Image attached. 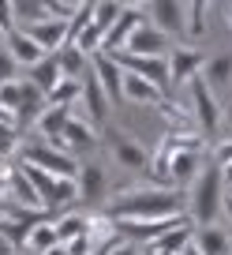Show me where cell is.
I'll use <instances>...</instances> for the list:
<instances>
[{"instance_id":"d590c367","label":"cell","mask_w":232,"mask_h":255,"mask_svg":"<svg viewBox=\"0 0 232 255\" xmlns=\"http://www.w3.org/2000/svg\"><path fill=\"white\" fill-rule=\"evenodd\" d=\"M15 72H19L15 56H11L8 49H4V45H0V87H4V83H15V79H19Z\"/></svg>"},{"instance_id":"b9f144b4","label":"cell","mask_w":232,"mask_h":255,"mask_svg":"<svg viewBox=\"0 0 232 255\" xmlns=\"http://www.w3.org/2000/svg\"><path fill=\"white\" fill-rule=\"evenodd\" d=\"M221 180H225V188H232V165H229V169H221Z\"/></svg>"},{"instance_id":"4dcf8cb0","label":"cell","mask_w":232,"mask_h":255,"mask_svg":"<svg viewBox=\"0 0 232 255\" xmlns=\"http://www.w3.org/2000/svg\"><path fill=\"white\" fill-rule=\"evenodd\" d=\"M49 248H56V222H53V218H49V222H38L30 229V237H26V252L45 255Z\"/></svg>"},{"instance_id":"4316f807","label":"cell","mask_w":232,"mask_h":255,"mask_svg":"<svg viewBox=\"0 0 232 255\" xmlns=\"http://www.w3.org/2000/svg\"><path fill=\"white\" fill-rule=\"evenodd\" d=\"M11 11H15V30H26L49 19V4L41 0H11Z\"/></svg>"},{"instance_id":"277c9868","label":"cell","mask_w":232,"mask_h":255,"mask_svg":"<svg viewBox=\"0 0 232 255\" xmlns=\"http://www.w3.org/2000/svg\"><path fill=\"white\" fill-rule=\"evenodd\" d=\"M187 214H168V218H131V222H112L116 225V237L128 240V244H146L150 248L154 240H161L168 229L184 225Z\"/></svg>"},{"instance_id":"ac0fdd59","label":"cell","mask_w":232,"mask_h":255,"mask_svg":"<svg viewBox=\"0 0 232 255\" xmlns=\"http://www.w3.org/2000/svg\"><path fill=\"white\" fill-rule=\"evenodd\" d=\"M75 184H79V199L82 203H101L105 195H109V180H105L101 165H79Z\"/></svg>"},{"instance_id":"c3c4849f","label":"cell","mask_w":232,"mask_h":255,"mask_svg":"<svg viewBox=\"0 0 232 255\" xmlns=\"http://www.w3.org/2000/svg\"><path fill=\"white\" fill-rule=\"evenodd\" d=\"M229 195H232V188H229Z\"/></svg>"},{"instance_id":"7dc6e473","label":"cell","mask_w":232,"mask_h":255,"mask_svg":"<svg viewBox=\"0 0 232 255\" xmlns=\"http://www.w3.org/2000/svg\"><path fill=\"white\" fill-rule=\"evenodd\" d=\"M229 120H232V105H229Z\"/></svg>"},{"instance_id":"ab89813d","label":"cell","mask_w":232,"mask_h":255,"mask_svg":"<svg viewBox=\"0 0 232 255\" xmlns=\"http://www.w3.org/2000/svg\"><path fill=\"white\" fill-rule=\"evenodd\" d=\"M0 255H19V248L11 244V240H4V237H0Z\"/></svg>"},{"instance_id":"cb8c5ba5","label":"cell","mask_w":232,"mask_h":255,"mask_svg":"<svg viewBox=\"0 0 232 255\" xmlns=\"http://www.w3.org/2000/svg\"><path fill=\"white\" fill-rule=\"evenodd\" d=\"M195 248H199L202 255H229L232 252V240L229 233L221 229V225H206V229H195Z\"/></svg>"},{"instance_id":"6da1fadb","label":"cell","mask_w":232,"mask_h":255,"mask_svg":"<svg viewBox=\"0 0 232 255\" xmlns=\"http://www.w3.org/2000/svg\"><path fill=\"white\" fill-rule=\"evenodd\" d=\"M105 214L112 222H131V218H168V214H187L184 199L176 188H157V184H128L109 199Z\"/></svg>"},{"instance_id":"8992f818","label":"cell","mask_w":232,"mask_h":255,"mask_svg":"<svg viewBox=\"0 0 232 255\" xmlns=\"http://www.w3.org/2000/svg\"><path fill=\"white\" fill-rule=\"evenodd\" d=\"M109 154H112V161L116 165H124V169H131V173H150V161H154V154L146 150V143H139V139H131L128 131H109Z\"/></svg>"},{"instance_id":"60d3db41","label":"cell","mask_w":232,"mask_h":255,"mask_svg":"<svg viewBox=\"0 0 232 255\" xmlns=\"http://www.w3.org/2000/svg\"><path fill=\"white\" fill-rule=\"evenodd\" d=\"M45 255H72V252H68V248H64V244H56V248H49V252H45Z\"/></svg>"},{"instance_id":"ffe728a7","label":"cell","mask_w":232,"mask_h":255,"mask_svg":"<svg viewBox=\"0 0 232 255\" xmlns=\"http://www.w3.org/2000/svg\"><path fill=\"white\" fill-rule=\"evenodd\" d=\"M4 49L15 56V64H26V68H34V64H41V60L49 56L45 49H41L34 38H26L23 30H11L8 38H4Z\"/></svg>"},{"instance_id":"7c38bea8","label":"cell","mask_w":232,"mask_h":255,"mask_svg":"<svg viewBox=\"0 0 232 255\" xmlns=\"http://www.w3.org/2000/svg\"><path fill=\"white\" fill-rule=\"evenodd\" d=\"M202 150H180L172 154V161H168V188H191L195 176L202 173Z\"/></svg>"},{"instance_id":"d6986e66","label":"cell","mask_w":232,"mask_h":255,"mask_svg":"<svg viewBox=\"0 0 232 255\" xmlns=\"http://www.w3.org/2000/svg\"><path fill=\"white\" fill-rule=\"evenodd\" d=\"M68 120H72V109H64V105H45L34 128L41 131V139H45L49 146H56L60 135H64V128H68Z\"/></svg>"},{"instance_id":"2e32d148","label":"cell","mask_w":232,"mask_h":255,"mask_svg":"<svg viewBox=\"0 0 232 255\" xmlns=\"http://www.w3.org/2000/svg\"><path fill=\"white\" fill-rule=\"evenodd\" d=\"M23 34H26V38H34L49 56H56L60 49L68 45V23H56V19H45V23H38V26H26Z\"/></svg>"},{"instance_id":"bcb514c9","label":"cell","mask_w":232,"mask_h":255,"mask_svg":"<svg viewBox=\"0 0 232 255\" xmlns=\"http://www.w3.org/2000/svg\"><path fill=\"white\" fill-rule=\"evenodd\" d=\"M0 45H4V30H0Z\"/></svg>"},{"instance_id":"7a4b0ae2","label":"cell","mask_w":232,"mask_h":255,"mask_svg":"<svg viewBox=\"0 0 232 255\" xmlns=\"http://www.w3.org/2000/svg\"><path fill=\"white\" fill-rule=\"evenodd\" d=\"M221 214H225V180H221V169L214 161H206L191 184V195H187V222L195 229H206V225H217Z\"/></svg>"},{"instance_id":"44dd1931","label":"cell","mask_w":232,"mask_h":255,"mask_svg":"<svg viewBox=\"0 0 232 255\" xmlns=\"http://www.w3.org/2000/svg\"><path fill=\"white\" fill-rule=\"evenodd\" d=\"M195 240V225L191 222H184V225H176V229H168L161 240H154L146 252H154V255H180L187 244Z\"/></svg>"},{"instance_id":"f546056e","label":"cell","mask_w":232,"mask_h":255,"mask_svg":"<svg viewBox=\"0 0 232 255\" xmlns=\"http://www.w3.org/2000/svg\"><path fill=\"white\" fill-rule=\"evenodd\" d=\"M86 237V214H60L56 218V244H75Z\"/></svg>"},{"instance_id":"7402d4cb","label":"cell","mask_w":232,"mask_h":255,"mask_svg":"<svg viewBox=\"0 0 232 255\" xmlns=\"http://www.w3.org/2000/svg\"><path fill=\"white\" fill-rule=\"evenodd\" d=\"M154 109L165 117V124H168V131H199L195 128V117H191V109H184V105H176V98L172 94H165Z\"/></svg>"},{"instance_id":"484cf974","label":"cell","mask_w":232,"mask_h":255,"mask_svg":"<svg viewBox=\"0 0 232 255\" xmlns=\"http://www.w3.org/2000/svg\"><path fill=\"white\" fill-rule=\"evenodd\" d=\"M26 79H30L34 87H38L41 94L49 98V94L56 90V83L64 79V72H60V60H56V56H45L41 64H34V68H30V75H26Z\"/></svg>"},{"instance_id":"74e56055","label":"cell","mask_w":232,"mask_h":255,"mask_svg":"<svg viewBox=\"0 0 232 255\" xmlns=\"http://www.w3.org/2000/svg\"><path fill=\"white\" fill-rule=\"evenodd\" d=\"M0 30H4V38L15 30V11H11V0H0Z\"/></svg>"},{"instance_id":"9a60e30c","label":"cell","mask_w":232,"mask_h":255,"mask_svg":"<svg viewBox=\"0 0 232 255\" xmlns=\"http://www.w3.org/2000/svg\"><path fill=\"white\" fill-rule=\"evenodd\" d=\"M8 203L11 207H26V210H45L38 188L30 184V176L23 169H8Z\"/></svg>"},{"instance_id":"4fadbf2b","label":"cell","mask_w":232,"mask_h":255,"mask_svg":"<svg viewBox=\"0 0 232 255\" xmlns=\"http://www.w3.org/2000/svg\"><path fill=\"white\" fill-rule=\"evenodd\" d=\"M124 53H131V56H168V38L157 30V26H150V19H146V23L131 34V41H128Z\"/></svg>"},{"instance_id":"83f0119b","label":"cell","mask_w":232,"mask_h":255,"mask_svg":"<svg viewBox=\"0 0 232 255\" xmlns=\"http://www.w3.org/2000/svg\"><path fill=\"white\" fill-rule=\"evenodd\" d=\"M56 60H60V72H64V79H79V83H82V72H86L90 56L82 53L79 45H72V41H68V45L56 53Z\"/></svg>"},{"instance_id":"8fae6325","label":"cell","mask_w":232,"mask_h":255,"mask_svg":"<svg viewBox=\"0 0 232 255\" xmlns=\"http://www.w3.org/2000/svg\"><path fill=\"white\" fill-rule=\"evenodd\" d=\"M202 68H206V56H202L195 45H176V49H168V79H172V87L191 83L195 75H202Z\"/></svg>"},{"instance_id":"52a82bcc","label":"cell","mask_w":232,"mask_h":255,"mask_svg":"<svg viewBox=\"0 0 232 255\" xmlns=\"http://www.w3.org/2000/svg\"><path fill=\"white\" fill-rule=\"evenodd\" d=\"M90 75H94L97 87L105 90L109 105H112V102H124V68H120V60H116V56L94 53V56H90Z\"/></svg>"},{"instance_id":"f6af8a7d","label":"cell","mask_w":232,"mask_h":255,"mask_svg":"<svg viewBox=\"0 0 232 255\" xmlns=\"http://www.w3.org/2000/svg\"><path fill=\"white\" fill-rule=\"evenodd\" d=\"M225 210H229V218H232V195H229V199H225Z\"/></svg>"},{"instance_id":"603a6c76","label":"cell","mask_w":232,"mask_h":255,"mask_svg":"<svg viewBox=\"0 0 232 255\" xmlns=\"http://www.w3.org/2000/svg\"><path fill=\"white\" fill-rule=\"evenodd\" d=\"M165 98V90H157L154 83L139 79V75L124 72V102H135V105H157Z\"/></svg>"},{"instance_id":"1f68e13d","label":"cell","mask_w":232,"mask_h":255,"mask_svg":"<svg viewBox=\"0 0 232 255\" xmlns=\"http://www.w3.org/2000/svg\"><path fill=\"white\" fill-rule=\"evenodd\" d=\"M82 98V83L79 79H60L56 83V90L45 98V105H64V109H75Z\"/></svg>"},{"instance_id":"ee69618b","label":"cell","mask_w":232,"mask_h":255,"mask_svg":"<svg viewBox=\"0 0 232 255\" xmlns=\"http://www.w3.org/2000/svg\"><path fill=\"white\" fill-rule=\"evenodd\" d=\"M225 19H229V26H232V4H225Z\"/></svg>"},{"instance_id":"5bb4252c","label":"cell","mask_w":232,"mask_h":255,"mask_svg":"<svg viewBox=\"0 0 232 255\" xmlns=\"http://www.w3.org/2000/svg\"><path fill=\"white\" fill-rule=\"evenodd\" d=\"M79 102H82V117H86L90 124L101 131V124L109 120V98H105V90L97 87L94 75H86V79H82V98H79Z\"/></svg>"},{"instance_id":"3957f363","label":"cell","mask_w":232,"mask_h":255,"mask_svg":"<svg viewBox=\"0 0 232 255\" xmlns=\"http://www.w3.org/2000/svg\"><path fill=\"white\" fill-rule=\"evenodd\" d=\"M19 154H23V165H34V169H41V173H49V176H64V180H75V176H79V161H75L72 154L49 146V143H26V146H19Z\"/></svg>"},{"instance_id":"7bdbcfd3","label":"cell","mask_w":232,"mask_h":255,"mask_svg":"<svg viewBox=\"0 0 232 255\" xmlns=\"http://www.w3.org/2000/svg\"><path fill=\"white\" fill-rule=\"evenodd\" d=\"M0 124H15V120H11L8 113H4V105H0Z\"/></svg>"},{"instance_id":"30bf717a","label":"cell","mask_w":232,"mask_h":255,"mask_svg":"<svg viewBox=\"0 0 232 255\" xmlns=\"http://www.w3.org/2000/svg\"><path fill=\"white\" fill-rule=\"evenodd\" d=\"M97 139H101V131H97L94 124H90L82 113L72 109V120H68L64 128V135H60V143H56V150H64V154H79V150H90V146H97Z\"/></svg>"},{"instance_id":"f35d334b","label":"cell","mask_w":232,"mask_h":255,"mask_svg":"<svg viewBox=\"0 0 232 255\" xmlns=\"http://www.w3.org/2000/svg\"><path fill=\"white\" fill-rule=\"evenodd\" d=\"M109 255H143V252H139L135 244H116V248H112Z\"/></svg>"},{"instance_id":"5b68a950","label":"cell","mask_w":232,"mask_h":255,"mask_svg":"<svg viewBox=\"0 0 232 255\" xmlns=\"http://www.w3.org/2000/svg\"><path fill=\"white\" fill-rule=\"evenodd\" d=\"M187 90H191V117H195L199 135H202V139H214L217 128H221V105H217L214 90L206 87V79H202V75H195V79L187 83Z\"/></svg>"},{"instance_id":"ba28073f","label":"cell","mask_w":232,"mask_h":255,"mask_svg":"<svg viewBox=\"0 0 232 255\" xmlns=\"http://www.w3.org/2000/svg\"><path fill=\"white\" fill-rule=\"evenodd\" d=\"M116 60H120L124 72H131V75H139V79L154 83L157 90L172 87V79H168V56H131V53H120Z\"/></svg>"},{"instance_id":"e575fe53","label":"cell","mask_w":232,"mask_h":255,"mask_svg":"<svg viewBox=\"0 0 232 255\" xmlns=\"http://www.w3.org/2000/svg\"><path fill=\"white\" fill-rule=\"evenodd\" d=\"M79 11H82V0H53V4H49V19L68 23V26L79 19Z\"/></svg>"},{"instance_id":"9c48e42d","label":"cell","mask_w":232,"mask_h":255,"mask_svg":"<svg viewBox=\"0 0 232 255\" xmlns=\"http://www.w3.org/2000/svg\"><path fill=\"white\" fill-rule=\"evenodd\" d=\"M146 23V15L135 8V4H124V15L116 19V26L112 30H105V41H101V53H109V56H120L124 49H128V41H131V34L139 30V26Z\"/></svg>"},{"instance_id":"f1b7e54d","label":"cell","mask_w":232,"mask_h":255,"mask_svg":"<svg viewBox=\"0 0 232 255\" xmlns=\"http://www.w3.org/2000/svg\"><path fill=\"white\" fill-rule=\"evenodd\" d=\"M184 34L191 41H202V34H206V0H187L184 4Z\"/></svg>"},{"instance_id":"d6a6232c","label":"cell","mask_w":232,"mask_h":255,"mask_svg":"<svg viewBox=\"0 0 232 255\" xmlns=\"http://www.w3.org/2000/svg\"><path fill=\"white\" fill-rule=\"evenodd\" d=\"M124 15V4H112V0H101V4H94V19H90V23L97 26V30H112V26H116V19Z\"/></svg>"},{"instance_id":"8d00e7d4","label":"cell","mask_w":232,"mask_h":255,"mask_svg":"<svg viewBox=\"0 0 232 255\" xmlns=\"http://www.w3.org/2000/svg\"><path fill=\"white\" fill-rule=\"evenodd\" d=\"M214 165L217 169H229L232 165V135L229 139H214Z\"/></svg>"},{"instance_id":"d4e9b609","label":"cell","mask_w":232,"mask_h":255,"mask_svg":"<svg viewBox=\"0 0 232 255\" xmlns=\"http://www.w3.org/2000/svg\"><path fill=\"white\" fill-rule=\"evenodd\" d=\"M202 79H206L210 90H229L232 87V53H217L214 60H206Z\"/></svg>"},{"instance_id":"836d02e7","label":"cell","mask_w":232,"mask_h":255,"mask_svg":"<svg viewBox=\"0 0 232 255\" xmlns=\"http://www.w3.org/2000/svg\"><path fill=\"white\" fill-rule=\"evenodd\" d=\"M23 94H26V79H15V83H4V87H0V105H4V113H8L11 120H15L19 105H23Z\"/></svg>"},{"instance_id":"e0dca14e","label":"cell","mask_w":232,"mask_h":255,"mask_svg":"<svg viewBox=\"0 0 232 255\" xmlns=\"http://www.w3.org/2000/svg\"><path fill=\"white\" fill-rule=\"evenodd\" d=\"M150 26H157L161 34H184V4L172 0H154L150 4Z\"/></svg>"}]
</instances>
